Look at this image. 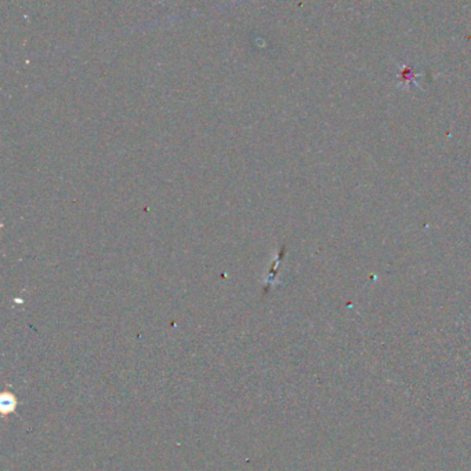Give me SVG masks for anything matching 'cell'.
I'll list each match as a JSON object with an SVG mask.
<instances>
[{
	"instance_id": "1",
	"label": "cell",
	"mask_w": 471,
	"mask_h": 471,
	"mask_svg": "<svg viewBox=\"0 0 471 471\" xmlns=\"http://www.w3.org/2000/svg\"><path fill=\"white\" fill-rule=\"evenodd\" d=\"M420 76V73L416 72L412 67L405 65L401 68V72L398 73V80L401 84L412 86L416 84V79Z\"/></svg>"
}]
</instances>
